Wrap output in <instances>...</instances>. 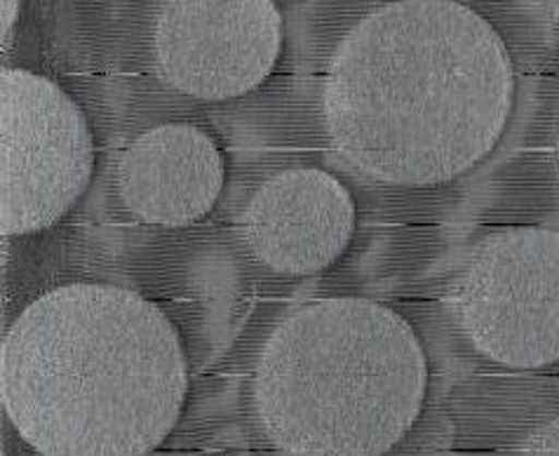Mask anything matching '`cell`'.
Segmentation results:
<instances>
[{
  "mask_svg": "<svg viewBox=\"0 0 559 456\" xmlns=\"http://www.w3.org/2000/svg\"><path fill=\"white\" fill-rule=\"evenodd\" d=\"M348 188L322 169L299 167L271 177L242 214L245 243L269 269L310 276L338 259L353 238Z\"/></svg>",
  "mask_w": 559,
  "mask_h": 456,
  "instance_id": "obj_7",
  "label": "cell"
},
{
  "mask_svg": "<svg viewBox=\"0 0 559 456\" xmlns=\"http://www.w3.org/2000/svg\"><path fill=\"white\" fill-rule=\"evenodd\" d=\"M20 14V3L17 0H8V3H0V40H3V45H8V36H10V28L14 26V20H17Z\"/></svg>",
  "mask_w": 559,
  "mask_h": 456,
  "instance_id": "obj_10",
  "label": "cell"
},
{
  "mask_svg": "<svg viewBox=\"0 0 559 456\" xmlns=\"http://www.w3.org/2000/svg\"><path fill=\"white\" fill-rule=\"evenodd\" d=\"M0 456H8V454H5V452H3V454H0Z\"/></svg>",
  "mask_w": 559,
  "mask_h": 456,
  "instance_id": "obj_13",
  "label": "cell"
},
{
  "mask_svg": "<svg viewBox=\"0 0 559 456\" xmlns=\"http://www.w3.org/2000/svg\"><path fill=\"white\" fill-rule=\"evenodd\" d=\"M515 104L503 38L461 3L412 0L357 22L332 55L322 114L350 167L391 186H435L499 144Z\"/></svg>",
  "mask_w": 559,
  "mask_h": 456,
  "instance_id": "obj_1",
  "label": "cell"
},
{
  "mask_svg": "<svg viewBox=\"0 0 559 456\" xmlns=\"http://www.w3.org/2000/svg\"><path fill=\"white\" fill-rule=\"evenodd\" d=\"M283 50V17L269 0H177L153 31L163 81L195 100L222 102L254 90Z\"/></svg>",
  "mask_w": 559,
  "mask_h": 456,
  "instance_id": "obj_6",
  "label": "cell"
},
{
  "mask_svg": "<svg viewBox=\"0 0 559 456\" xmlns=\"http://www.w3.org/2000/svg\"><path fill=\"white\" fill-rule=\"evenodd\" d=\"M477 353L510 370L559 360V231L520 226L479 241L447 290Z\"/></svg>",
  "mask_w": 559,
  "mask_h": 456,
  "instance_id": "obj_4",
  "label": "cell"
},
{
  "mask_svg": "<svg viewBox=\"0 0 559 456\" xmlns=\"http://www.w3.org/2000/svg\"><path fill=\"white\" fill-rule=\"evenodd\" d=\"M175 325L142 294L75 282L31 302L0 349V398L43 456H146L181 417Z\"/></svg>",
  "mask_w": 559,
  "mask_h": 456,
  "instance_id": "obj_2",
  "label": "cell"
},
{
  "mask_svg": "<svg viewBox=\"0 0 559 456\" xmlns=\"http://www.w3.org/2000/svg\"><path fill=\"white\" fill-rule=\"evenodd\" d=\"M224 188V155L189 122L139 135L118 163V191L146 224L186 226L203 219Z\"/></svg>",
  "mask_w": 559,
  "mask_h": 456,
  "instance_id": "obj_8",
  "label": "cell"
},
{
  "mask_svg": "<svg viewBox=\"0 0 559 456\" xmlns=\"http://www.w3.org/2000/svg\"><path fill=\"white\" fill-rule=\"evenodd\" d=\"M538 5L559 26V0H557V3H538Z\"/></svg>",
  "mask_w": 559,
  "mask_h": 456,
  "instance_id": "obj_11",
  "label": "cell"
},
{
  "mask_svg": "<svg viewBox=\"0 0 559 456\" xmlns=\"http://www.w3.org/2000/svg\"><path fill=\"white\" fill-rule=\"evenodd\" d=\"M555 159H557V167H559V120H557V132H555Z\"/></svg>",
  "mask_w": 559,
  "mask_h": 456,
  "instance_id": "obj_12",
  "label": "cell"
},
{
  "mask_svg": "<svg viewBox=\"0 0 559 456\" xmlns=\"http://www.w3.org/2000/svg\"><path fill=\"white\" fill-rule=\"evenodd\" d=\"M520 456H559V417L543 423L524 437Z\"/></svg>",
  "mask_w": 559,
  "mask_h": 456,
  "instance_id": "obj_9",
  "label": "cell"
},
{
  "mask_svg": "<svg viewBox=\"0 0 559 456\" xmlns=\"http://www.w3.org/2000/svg\"><path fill=\"white\" fill-rule=\"evenodd\" d=\"M95 147L78 104L26 69L0 73V229H50L83 196Z\"/></svg>",
  "mask_w": 559,
  "mask_h": 456,
  "instance_id": "obj_5",
  "label": "cell"
},
{
  "mask_svg": "<svg viewBox=\"0 0 559 456\" xmlns=\"http://www.w3.org/2000/svg\"><path fill=\"white\" fill-rule=\"evenodd\" d=\"M428 363L397 311L320 299L275 327L259 355L254 402L289 456H383L424 410Z\"/></svg>",
  "mask_w": 559,
  "mask_h": 456,
  "instance_id": "obj_3",
  "label": "cell"
}]
</instances>
